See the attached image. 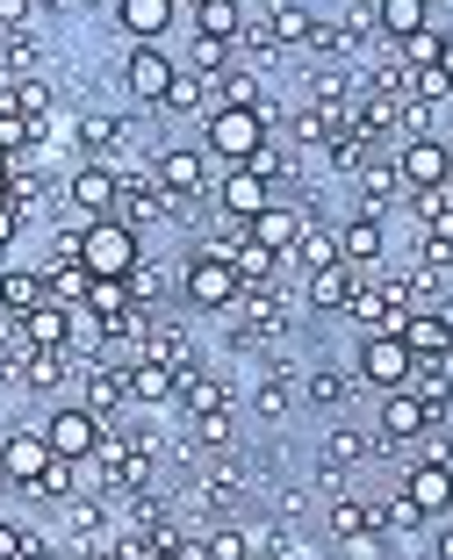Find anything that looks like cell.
Wrapping results in <instances>:
<instances>
[{"label": "cell", "mask_w": 453, "mask_h": 560, "mask_svg": "<svg viewBox=\"0 0 453 560\" xmlns=\"http://www.w3.org/2000/svg\"><path fill=\"white\" fill-rule=\"evenodd\" d=\"M388 165L403 173V187H439L446 180V137H403V151Z\"/></svg>", "instance_id": "cell-19"}, {"label": "cell", "mask_w": 453, "mask_h": 560, "mask_svg": "<svg viewBox=\"0 0 453 560\" xmlns=\"http://www.w3.org/2000/svg\"><path fill=\"white\" fill-rule=\"evenodd\" d=\"M274 116H281L274 101L267 108H209L201 116V151L223 159V165H252V151L274 137Z\"/></svg>", "instance_id": "cell-1"}, {"label": "cell", "mask_w": 453, "mask_h": 560, "mask_svg": "<svg viewBox=\"0 0 453 560\" xmlns=\"http://www.w3.org/2000/svg\"><path fill=\"white\" fill-rule=\"evenodd\" d=\"M360 396V381H352V366H302V402L310 410H346V402Z\"/></svg>", "instance_id": "cell-22"}, {"label": "cell", "mask_w": 453, "mask_h": 560, "mask_svg": "<svg viewBox=\"0 0 453 560\" xmlns=\"http://www.w3.org/2000/svg\"><path fill=\"white\" fill-rule=\"evenodd\" d=\"M159 116H209V80H201V72H173Z\"/></svg>", "instance_id": "cell-41"}, {"label": "cell", "mask_w": 453, "mask_h": 560, "mask_svg": "<svg viewBox=\"0 0 453 560\" xmlns=\"http://www.w3.org/2000/svg\"><path fill=\"white\" fill-rule=\"evenodd\" d=\"M173 266H159V259H137L130 273H123V288H130V310H166V295H173Z\"/></svg>", "instance_id": "cell-34"}, {"label": "cell", "mask_w": 453, "mask_h": 560, "mask_svg": "<svg viewBox=\"0 0 453 560\" xmlns=\"http://www.w3.org/2000/svg\"><path fill=\"white\" fill-rule=\"evenodd\" d=\"M80 396H86V410L108 424V417L130 402V381H123V366H108V360H86V374H80Z\"/></svg>", "instance_id": "cell-23"}, {"label": "cell", "mask_w": 453, "mask_h": 560, "mask_svg": "<svg viewBox=\"0 0 453 560\" xmlns=\"http://www.w3.org/2000/svg\"><path fill=\"white\" fill-rule=\"evenodd\" d=\"M352 266H324V273H302V302L317 316H346V295H352Z\"/></svg>", "instance_id": "cell-30"}, {"label": "cell", "mask_w": 453, "mask_h": 560, "mask_svg": "<svg viewBox=\"0 0 453 560\" xmlns=\"http://www.w3.org/2000/svg\"><path fill=\"white\" fill-rule=\"evenodd\" d=\"M317 159H324V173H338V180H360V173H368V159H374V144H368V137H352V130H338Z\"/></svg>", "instance_id": "cell-39"}, {"label": "cell", "mask_w": 453, "mask_h": 560, "mask_svg": "<svg viewBox=\"0 0 453 560\" xmlns=\"http://www.w3.org/2000/svg\"><path fill=\"white\" fill-rule=\"evenodd\" d=\"M352 94H360L352 66H338V58H317V66H310V101H317V108H346Z\"/></svg>", "instance_id": "cell-37"}, {"label": "cell", "mask_w": 453, "mask_h": 560, "mask_svg": "<svg viewBox=\"0 0 453 560\" xmlns=\"http://www.w3.org/2000/svg\"><path fill=\"white\" fill-rule=\"evenodd\" d=\"M252 30L274 44V58H288V50H310V36H317V8H310V0H267V15L252 22Z\"/></svg>", "instance_id": "cell-10"}, {"label": "cell", "mask_w": 453, "mask_h": 560, "mask_svg": "<svg viewBox=\"0 0 453 560\" xmlns=\"http://www.w3.org/2000/svg\"><path fill=\"white\" fill-rule=\"evenodd\" d=\"M116 187H123V173L108 159H80L72 180H66V201H72L80 223H94V215H116Z\"/></svg>", "instance_id": "cell-8"}, {"label": "cell", "mask_w": 453, "mask_h": 560, "mask_svg": "<svg viewBox=\"0 0 453 560\" xmlns=\"http://www.w3.org/2000/svg\"><path fill=\"white\" fill-rule=\"evenodd\" d=\"M403 495L418 503L425 517H453V460H432V453H418V460L403 467Z\"/></svg>", "instance_id": "cell-9"}, {"label": "cell", "mask_w": 453, "mask_h": 560, "mask_svg": "<svg viewBox=\"0 0 453 560\" xmlns=\"http://www.w3.org/2000/svg\"><path fill=\"white\" fill-rule=\"evenodd\" d=\"M195 36H209V44H237V36H245V0H201V8H195Z\"/></svg>", "instance_id": "cell-36"}, {"label": "cell", "mask_w": 453, "mask_h": 560, "mask_svg": "<svg viewBox=\"0 0 453 560\" xmlns=\"http://www.w3.org/2000/svg\"><path fill=\"white\" fill-rule=\"evenodd\" d=\"M15 116H30L36 130H50V86L44 80H22V108H15Z\"/></svg>", "instance_id": "cell-50"}, {"label": "cell", "mask_w": 453, "mask_h": 560, "mask_svg": "<svg viewBox=\"0 0 453 560\" xmlns=\"http://www.w3.org/2000/svg\"><path fill=\"white\" fill-rule=\"evenodd\" d=\"M151 180L166 187V195L181 201V215H187L195 201H209V151L201 144H166L159 159H151Z\"/></svg>", "instance_id": "cell-6"}, {"label": "cell", "mask_w": 453, "mask_h": 560, "mask_svg": "<svg viewBox=\"0 0 453 560\" xmlns=\"http://www.w3.org/2000/svg\"><path fill=\"white\" fill-rule=\"evenodd\" d=\"M237 445V417H231V402L223 410H201L195 417V453H231Z\"/></svg>", "instance_id": "cell-44"}, {"label": "cell", "mask_w": 453, "mask_h": 560, "mask_svg": "<svg viewBox=\"0 0 453 560\" xmlns=\"http://www.w3.org/2000/svg\"><path fill=\"white\" fill-rule=\"evenodd\" d=\"M36 58H44L36 30H22V36H8V44H0V72H8V80H36Z\"/></svg>", "instance_id": "cell-47"}, {"label": "cell", "mask_w": 453, "mask_h": 560, "mask_svg": "<svg viewBox=\"0 0 453 560\" xmlns=\"http://www.w3.org/2000/svg\"><path fill=\"white\" fill-rule=\"evenodd\" d=\"M30 495H36V503H72V495H80V460H58V453H50Z\"/></svg>", "instance_id": "cell-42"}, {"label": "cell", "mask_w": 453, "mask_h": 560, "mask_svg": "<svg viewBox=\"0 0 453 560\" xmlns=\"http://www.w3.org/2000/svg\"><path fill=\"white\" fill-rule=\"evenodd\" d=\"M15 237H22V215H15V209H8V201H0V252L15 245Z\"/></svg>", "instance_id": "cell-55"}, {"label": "cell", "mask_w": 453, "mask_h": 560, "mask_svg": "<svg viewBox=\"0 0 453 560\" xmlns=\"http://www.w3.org/2000/svg\"><path fill=\"white\" fill-rule=\"evenodd\" d=\"M382 252H388V231H382V215L352 209L346 223H338V259H346L352 273H368V266H382Z\"/></svg>", "instance_id": "cell-16"}, {"label": "cell", "mask_w": 453, "mask_h": 560, "mask_svg": "<svg viewBox=\"0 0 453 560\" xmlns=\"http://www.w3.org/2000/svg\"><path fill=\"white\" fill-rule=\"evenodd\" d=\"M137 360H159V366H173V374H187V366H195V338H187V324L159 316V324L144 330V346H137Z\"/></svg>", "instance_id": "cell-24"}, {"label": "cell", "mask_w": 453, "mask_h": 560, "mask_svg": "<svg viewBox=\"0 0 453 560\" xmlns=\"http://www.w3.org/2000/svg\"><path fill=\"white\" fill-rule=\"evenodd\" d=\"M432 66L446 72V86H453V30H439V50H432Z\"/></svg>", "instance_id": "cell-56"}, {"label": "cell", "mask_w": 453, "mask_h": 560, "mask_svg": "<svg viewBox=\"0 0 453 560\" xmlns=\"http://www.w3.org/2000/svg\"><path fill=\"white\" fill-rule=\"evenodd\" d=\"M123 381H130V410H166L173 388H181V374L159 366V360H130V366H123Z\"/></svg>", "instance_id": "cell-25"}, {"label": "cell", "mask_w": 453, "mask_h": 560, "mask_svg": "<svg viewBox=\"0 0 453 560\" xmlns=\"http://www.w3.org/2000/svg\"><path fill=\"white\" fill-rule=\"evenodd\" d=\"M425 525H432V517H425L403 489L388 495V503H374V532H382V539H410V532H425Z\"/></svg>", "instance_id": "cell-40"}, {"label": "cell", "mask_w": 453, "mask_h": 560, "mask_svg": "<svg viewBox=\"0 0 453 560\" xmlns=\"http://www.w3.org/2000/svg\"><path fill=\"white\" fill-rule=\"evenodd\" d=\"M237 295H245V288H237V273H231V259H223V252L195 245V252L181 259V302H187V310L231 316V310H237Z\"/></svg>", "instance_id": "cell-2"}, {"label": "cell", "mask_w": 453, "mask_h": 560, "mask_svg": "<svg viewBox=\"0 0 453 560\" xmlns=\"http://www.w3.org/2000/svg\"><path fill=\"white\" fill-rule=\"evenodd\" d=\"M223 66H237V44H209V36H187V72L217 80Z\"/></svg>", "instance_id": "cell-48"}, {"label": "cell", "mask_w": 453, "mask_h": 560, "mask_svg": "<svg viewBox=\"0 0 453 560\" xmlns=\"http://www.w3.org/2000/svg\"><path fill=\"white\" fill-rule=\"evenodd\" d=\"M173 72H181V66H173L159 44H137L130 58H123V86H130L137 108H159V101H166V86H173Z\"/></svg>", "instance_id": "cell-11"}, {"label": "cell", "mask_w": 453, "mask_h": 560, "mask_svg": "<svg viewBox=\"0 0 453 560\" xmlns=\"http://www.w3.org/2000/svg\"><path fill=\"white\" fill-rule=\"evenodd\" d=\"M288 259H295L302 273H324V266H346V259H338V223H324V215H317V223H310V231L295 237V252H288Z\"/></svg>", "instance_id": "cell-35"}, {"label": "cell", "mask_w": 453, "mask_h": 560, "mask_svg": "<svg viewBox=\"0 0 453 560\" xmlns=\"http://www.w3.org/2000/svg\"><path fill=\"white\" fill-rule=\"evenodd\" d=\"M410 346H403V338H388V330H368V338H360V352H352V381H360V388H374V396H388V388H403V381H410Z\"/></svg>", "instance_id": "cell-5"}, {"label": "cell", "mask_w": 453, "mask_h": 560, "mask_svg": "<svg viewBox=\"0 0 453 560\" xmlns=\"http://www.w3.org/2000/svg\"><path fill=\"white\" fill-rule=\"evenodd\" d=\"M201 560H252V532L231 525V517L209 525V532H201Z\"/></svg>", "instance_id": "cell-45"}, {"label": "cell", "mask_w": 453, "mask_h": 560, "mask_svg": "<svg viewBox=\"0 0 453 560\" xmlns=\"http://www.w3.org/2000/svg\"><path fill=\"white\" fill-rule=\"evenodd\" d=\"M425 8H439V0H425Z\"/></svg>", "instance_id": "cell-60"}, {"label": "cell", "mask_w": 453, "mask_h": 560, "mask_svg": "<svg viewBox=\"0 0 453 560\" xmlns=\"http://www.w3.org/2000/svg\"><path fill=\"white\" fill-rule=\"evenodd\" d=\"M44 280H50V302H66V310H80L86 288H94V273H86V266H44Z\"/></svg>", "instance_id": "cell-49"}, {"label": "cell", "mask_w": 453, "mask_h": 560, "mask_svg": "<svg viewBox=\"0 0 453 560\" xmlns=\"http://www.w3.org/2000/svg\"><path fill=\"white\" fill-rule=\"evenodd\" d=\"M187 8H201V0H187Z\"/></svg>", "instance_id": "cell-61"}, {"label": "cell", "mask_w": 453, "mask_h": 560, "mask_svg": "<svg viewBox=\"0 0 453 560\" xmlns=\"http://www.w3.org/2000/svg\"><path fill=\"white\" fill-rule=\"evenodd\" d=\"M374 30H382L388 44H410V36L432 30V8H425V0H374Z\"/></svg>", "instance_id": "cell-32"}, {"label": "cell", "mask_w": 453, "mask_h": 560, "mask_svg": "<svg viewBox=\"0 0 453 560\" xmlns=\"http://www.w3.org/2000/svg\"><path fill=\"white\" fill-rule=\"evenodd\" d=\"M30 546H36V539H30V532L15 525V517H0V560H22Z\"/></svg>", "instance_id": "cell-53"}, {"label": "cell", "mask_w": 453, "mask_h": 560, "mask_svg": "<svg viewBox=\"0 0 453 560\" xmlns=\"http://www.w3.org/2000/svg\"><path fill=\"white\" fill-rule=\"evenodd\" d=\"M368 460H388L382 431L338 424V431H324V445H317V481H324V489H346V475H352V467H368Z\"/></svg>", "instance_id": "cell-4"}, {"label": "cell", "mask_w": 453, "mask_h": 560, "mask_svg": "<svg viewBox=\"0 0 453 560\" xmlns=\"http://www.w3.org/2000/svg\"><path fill=\"white\" fill-rule=\"evenodd\" d=\"M137 259H144V237H137L130 223H116V215H94V223L80 231V266H86V273L123 280Z\"/></svg>", "instance_id": "cell-3"}, {"label": "cell", "mask_w": 453, "mask_h": 560, "mask_svg": "<svg viewBox=\"0 0 453 560\" xmlns=\"http://www.w3.org/2000/svg\"><path fill=\"white\" fill-rule=\"evenodd\" d=\"M30 22H36V0H0V30L8 36H22Z\"/></svg>", "instance_id": "cell-52"}, {"label": "cell", "mask_w": 453, "mask_h": 560, "mask_svg": "<svg viewBox=\"0 0 453 560\" xmlns=\"http://www.w3.org/2000/svg\"><path fill=\"white\" fill-rule=\"evenodd\" d=\"M173 402H187V417L223 410V402H231V381H223V374H201V366H187L181 388H173Z\"/></svg>", "instance_id": "cell-38"}, {"label": "cell", "mask_w": 453, "mask_h": 560, "mask_svg": "<svg viewBox=\"0 0 453 560\" xmlns=\"http://www.w3.org/2000/svg\"><path fill=\"white\" fill-rule=\"evenodd\" d=\"M396 338L410 346V360H453V302H439V310H410Z\"/></svg>", "instance_id": "cell-12"}, {"label": "cell", "mask_w": 453, "mask_h": 560, "mask_svg": "<svg viewBox=\"0 0 453 560\" xmlns=\"http://www.w3.org/2000/svg\"><path fill=\"white\" fill-rule=\"evenodd\" d=\"M403 388H410V396L425 402V417H432V424H439V417L453 410V360H418V366H410V381H403Z\"/></svg>", "instance_id": "cell-27"}, {"label": "cell", "mask_w": 453, "mask_h": 560, "mask_svg": "<svg viewBox=\"0 0 453 560\" xmlns=\"http://www.w3.org/2000/svg\"><path fill=\"white\" fill-rule=\"evenodd\" d=\"M252 560H259V553H252Z\"/></svg>", "instance_id": "cell-62"}, {"label": "cell", "mask_w": 453, "mask_h": 560, "mask_svg": "<svg viewBox=\"0 0 453 560\" xmlns=\"http://www.w3.org/2000/svg\"><path fill=\"white\" fill-rule=\"evenodd\" d=\"M352 187H360V209H368V215H388L403 195H410V187H403V173L388 159H368V173H360Z\"/></svg>", "instance_id": "cell-33"}, {"label": "cell", "mask_w": 453, "mask_h": 560, "mask_svg": "<svg viewBox=\"0 0 453 560\" xmlns=\"http://www.w3.org/2000/svg\"><path fill=\"white\" fill-rule=\"evenodd\" d=\"M15 338L30 352H66L72 346V310L66 302H36L30 316H15Z\"/></svg>", "instance_id": "cell-17"}, {"label": "cell", "mask_w": 453, "mask_h": 560, "mask_svg": "<svg viewBox=\"0 0 453 560\" xmlns=\"http://www.w3.org/2000/svg\"><path fill=\"white\" fill-rule=\"evenodd\" d=\"M209 108H267V86H259L252 66H223L209 80Z\"/></svg>", "instance_id": "cell-31"}, {"label": "cell", "mask_w": 453, "mask_h": 560, "mask_svg": "<svg viewBox=\"0 0 453 560\" xmlns=\"http://www.w3.org/2000/svg\"><path fill=\"white\" fill-rule=\"evenodd\" d=\"M101 431H108V424H101V417L86 410V402H58V410L44 417V439H50V453H58V460H80V467L94 460Z\"/></svg>", "instance_id": "cell-7"}, {"label": "cell", "mask_w": 453, "mask_h": 560, "mask_svg": "<svg viewBox=\"0 0 453 560\" xmlns=\"http://www.w3.org/2000/svg\"><path fill=\"white\" fill-rule=\"evenodd\" d=\"M267 517H281V525H302L310 517V489H274V511Z\"/></svg>", "instance_id": "cell-51"}, {"label": "cell", "mask_w": 453, "mask_h": 560, "mask_svg": "<svg viewBox=\"0 0 453 560\" xmlns=\"http://www.w3.org/2000/svg\"><path fill=\"white\" fill-rule=\"evenodd\" d=\"M80 310H86V316H101V324H116V316H130V288H123V280H101V273H94V288H86Z\"/></svg>", "instance_id": "cell-46"}, {"label": "cell", "mask_w": 453, "mask_h": 560, "mask_svg": "<svg viewBox=\"0 0 453 560\" xmlns=\"http://www.w3.org/2000/svg\"><path fill=\"white\" fill-rule=\"evenodd\" d=\"M44 460H50V439H44V424H15L8 439H0V475L15 481V489H36V475H44Z\"/></svg>", "instance_id": "cell-14"}, {"label": "cell", "mask_w": 453, "mask_h": 560, "mask_svg": "<svg viewBox=\"0 0 453 560\" xmlns=\"http://www.w3.org/2000/svg\"><path fill=\"white\" fill-rule=\"evenodd\" d=\"M72 144H80V159H108V165H123L130 122L108 116V108H80V122H72Z\"/></svg>", "instance_id": "cell-15"}, {"label": "cell", "mask_w": 453, "mask_h": 560, "mask_svg": "<svg viewBox=\"0 0 453 560\" xmlns=\"http://www.w3.org/2000/svg\"><path fill=\"white\" fill-rule=\"evenodd\" d=\"M223 259H231V273H237V288H245V295H259V288H281V266H288V259H274V252L259 245L252 231L237 237V245L223 252Z\"/></svg>", "instance_id": "cell-21"}, {"label": "cell", "mask_w": 453, "mask_h": 560, "mask_svg": "<svg viewBox=\"0 0 453 560\" xmlns=\"http://www.w3.org/2000/svg\"><path fill=\"white\" fill-rule=\"evenodd\" d=\"M173 15H181V0H116V22L137 44H159V36L173 30Z\"/></svg>", "instance_id": "cell-29"}, {"label": "cell", "mask_w": 453, "mask_h": 560, "mask_svg": "<svg viewBox=\"0 0 453 560\" xmlns=\"http://www.w3.org/2000/svg\"><path fill=\"white\" fill-rule=\"evenodd\" d=\"M310 223H317V215L302 209V201H267V209L252 215L245 231H252V237H259V245H267V252H274V259H288V252H295V237H302V231H310Z\"/></svg>", "instance_id": "cell-13"}, {"label": "cell", "mask_w": 453, "mask_h": 560, "mask_svg": "<svg viewBox=\"0 0 453 560\" xmlns=\"http://www.w3.org/2000/svg\"><path fill=\"white\" fill-rule=\"evenodd\" d=\"M8 489H15V481H8V475H0V495H8Z\"/></svg>", "instance_id": "cell-59"}, {"label": "cell", "mask_w": 453, "mask_h": 560, "mask_svg": "<svg viewBox=\"0 0 453 560\" xmlns=\"http://www.w3.org/2000/svg\"><path fill=\"white\" fill-rule=\"evenodd\" d=\"M374 431H382V445H418L425 431H432V417H425V402L410 396V388H388L382 396V424Z\"/></svg>", "instance_id": "cell-20"}, {"label": "cell", "mask_w": 453, "mask_h": 560, "mask_svg": "<svg viewBox=\"0 0 453 560\" xmlns=\"http://www.w3.org/2000/svg\"><path fill=\"white\" fill-rule=\"evenodd\" d=\"M36 302H50V280H44V266H8V273H0V316L15 324V316H30Z\"/></svg>", "instance_id": "cell-26"}, {"label": "cell", "mask_w": 453, "mask_h": 560, "mask_svg": "<svg viewBox=\"0 0 453 560\" xmlns=\"http://www.w3.org/2000/svg\"><path fill=\"white\" fill-rule=\"evenodd\" d=\"M267 201H274V187L259 180L252 165H231V173H223V180H217V209L231 215V223H252V215L267 209Z\"/></svg>", "instance_id": "cell-18"}, {"label": "cell", "mask_w": 453, "mask_h": 560, "mask_svg": "<svg viewBox=\"0 0 453 560\" xmlns=\"http://www.w3.org/2000/svg\"><path fill=\"white\" fill-rule=\"evenodd\" d=\"M446 180H453V137H446Z\"/></svg>", "instance_id": "cell-58"}, {"label": "cell", "mask_w": 453, "mask_h": 560, "mask_svg": "<svg viewBox=\"0 0 453 560\" xmlns=\"http://www.w3.org/2000/svg\"><path fill=\"white\" fill-rule=\"evenodd\" d=\"M432 560H453V517H439V525H432Z\"/></svg>", "instance_id": "cell-54"}, {"label": "cell", "mask_w": 453, "mask_h": 560, "mask_svg": "<svg viewBox=\"0 0 453 560\" xmlns=\"http://www.w3.org/2000/svg\"><path fill=\"white\" fill-rule=\"evenodd\" d=\"M360 532H374V503L352 489H332V503H324V539H360Z\"/></svg>", "instance_id": "cell-28"}, {"label": "cell", "mask_w": 453, "mask_h": 560, "mask_svg": "<svg viewBox=\"0 0 453 560\" xmlns=\"http://www.w3.org/2000/svg\"><path fill=\"white\" fill-rule=\"evenodd\" d=\"M66 374H72V352H30V360H22V388H30V396L66 388Z\"/></svg>", "instance_id": "cell-43"}, {"label": "cell", "mask_w": 453, "mask_h": 560, "mask_svg": "<svg viewBox=\"0 0 453 560\" xmlns=\"http://www.w3.org/2000/svg\"><path fill=\"white\" fill-rule=\"evenodd\" d=\"M8 180H15V165H8V159H0V201H8Z\"/></svg>", "instance_id": "cell-57"}]
</instances>
